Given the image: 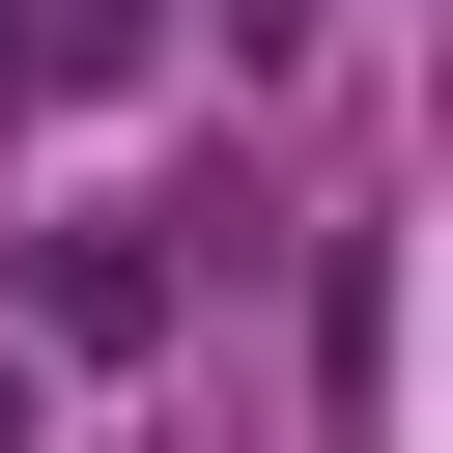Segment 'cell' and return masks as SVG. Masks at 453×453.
<instances>
[{"label":"cell","mask_w":453,"mask_h":453,"mask_svg":"<svg viewBox=\"0 0 453 453\" xmlns=\"http://www.w3.org/2000/svg\"><path fill=\"white\" fill-rule=\"evenodd\" d=\"M28 311H57V340H170V226H57Z\"/></svg>","instance_id":"obj_1"},{"label":"cell","mask_w":453,"mask_h":453,"mask_svg":"<svg viewBox=\"0 0 453 453\" xmlns=\"http://www.w3.org/2000/svg\"><path fill=\"white\" fill-rule=\"evenodd\" d=\"M0 453H28V368H0Z\"/></svg>","instance_id":"obj_2"}]
</instances>
